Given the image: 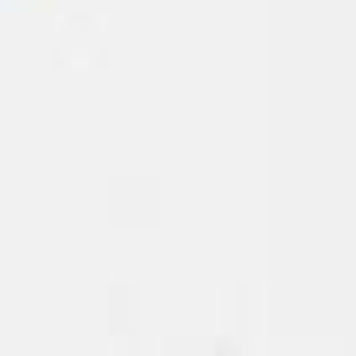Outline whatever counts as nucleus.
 <instances>
[]
</instances>
